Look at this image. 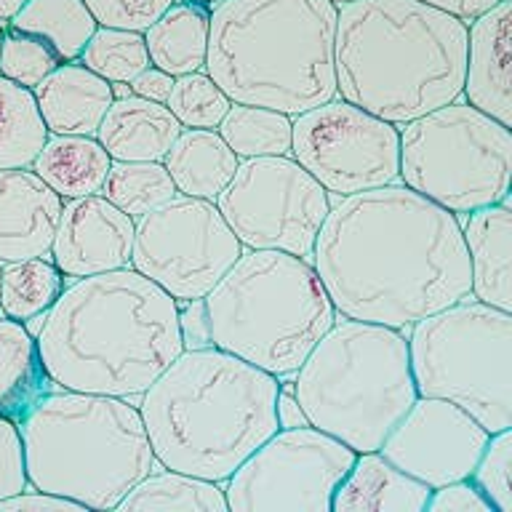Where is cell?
I'll list each match as a JSON object with an SVG mask.
<instances>
[{
  "label": "cell",
  "mask_w": 512,
  "mask_h": 512,
  "mask_svg": "<svg viewBox=\"0 0 512 512\" xmlns=\"http://www.w3.org/2000/svg\"><path fill=\"white\" fill-rule=\"evenodd\" d=\"M312 267L336 315L408 331L470 296V256L459 216L384 184L331 206Z\"/></svg>",
  "instance_id": "obj_1"
},
{
  "label": "cell",
  "mask_w": 512,
  "mask_h": 512,
  "mask_svg": "<svg viewBox=\"0 0 512 512\" xmlns=\"http://www.w3.org/2000/svg\"><path fill=\"white\" fill-rule=\"evenodd\" d=\"M38 352L59 390L139 398L184 352L179 302L134 267L64 286Z\"/></svg>",
  "instance_id": "obj_2"
},
{
  "label": "cell",
  "mask_w": 512,
  "mask_h": 512,
  "mask_svg": "<svg viewBox=\"0 0 512 512\" xmlns=\"http://www.w3.org/2000/svg\"><path fill=\"white\" fill-rule=\"evenodd\" d=\"M467 24L422 0L339 3L336 96L403 126L462 96Z\"/></svg>",
  "instance_id": "obj_3"
},
{
  "label": "cell",
  "mask_w": 512,
  "mask_h": 512,
  "mask_svg": "<svg viewBox=\"0 0 512 512\" xmlns=\"http://www.w3.org/2000/svg\"><path fill=\"white\" fill-rule=\"evenodd\" d=\"M280 379L216 347L184 350L139 395L163 470L224 483L278 432Z\"/></svg>",
  "instance_id": "obj_4"
},
{
  "label": "cell",
  "mask_w": 512,
  "mask_h": 512,
  "mask_svg": "<svg viewBox=\"0 0 512 512\" xmlns=\"http://www.w3.org/2000/svg\"><path fill=\"white\" fill-rule=\"evenodd\" d=\"M336 14L331 0H222L203 72L232 104L296 118L336 99Z\"/></svg>",
  "instance_id": "obj_5"
},
{
  "label": "cell",
  "mask_w": 512,
  "mask_h": 512,
  "mask_svg": "<svg viewBox=\"0 0 512 512\" xmlns=\"http://www.w3.org/2000/svg\"><path fill=\"white\" fill-rule=\"evenodd\" d=\"M16 424L30 486L86 510H115L160 467L139 406L126 398L51 390Z\"/></svg>",
  "instance_id": "obj_6"
},
{
  "label": "cell",
  "mask_w": 512,
  "mask_h": 512,
  "mask_svg": "<svg viewBox=\"0 0 512 512\" xmlns=\"http://www.w3.org/2000/svg\"><path fill=\"white\" fill-rule=\"evenodd\" d=\"M208 344L286 379L334 326L336 310L310 259L243 248L203 296Z\"/></svg>",
  "instance_id": "obj_7"
},
{
  "label": "cell",
  "mask_w": 512,
  "mask_h": 512,
  "mask_svg": "<svg viewBox=\"0 0 512 512\" xmlns=\"http://www.w3.org/2000/svg\"><path fill=\"white\" fill-rule=\"evenodd\" d=\"M294 376L307 422L355 454L379 451L416 400L406 331L342 315Z\"/></svg>",
  "instance_id": "obj_8"
},
{
  "label": "cell",
  "mask_w": 512,
  "mask_h": 512,
  "mask_svg": "<svg viewBox=\"0 0 512 512\" xmlns=\"http://www.w3.org/2000/svg\"><path fill=\"white\" fill-rule=\"evenodd\" d=\"M416 395L443 398L488 435L512 427V312L462 299L408 331Z\"/></svg>",
  "instance_id": "obj_9"
},
{
  "label": "cell",
  "mask_w": 512,
  "mask_h": 512,
  "mask_svg": "<svg viewBox=\"0 0 512 512\" xmlns=\"http://www.w3.org/2000/svg\"><path fill=\"white\" fill-rule=\"evenodd\" d=\"M398 182L456 216L510 198L512 131L459 96L398 126Z\"/></svg>",
  "instance_id": "obj_10"
},
{
  "label": "cell",
  "mask_w": 512,
  "mask_h": 512,
  "mask_svg": "<svg viewBox=\"0 0 512 512\" xmlns=\"http://www.w3.org/2000/svg\"><path fill=\"white\" fill-rule=\"evenodd\" d=\"M243 248L310 259L331 195L291 155L246 158L214 200Z\"/></svg>",
  "instance_id": "obj_11"
},
{
  "label": "cell",
  "mask_w": 512,
  "mask_h": 512,
  "mask_svg": "<svg viewBox=\"0 0 512 512\" xmlns=\"http://www.w3.org/2000/svg\"><path fill=\"white\" fill-rule=\"evenodd\" d=\"M355 451L312 424L272 432L224 480L232 512H331Z\"/></svg>",
  "instance_id": "obj_12"
},
{
  "label": "cell",
  "mask_w": 512,
  "mask_h": 512,
  "mask_svg": "<svg viewBox=\"0 0 512 512\" xmlns=\"http://www.w3.org/2000/svg\"><path fill=\"white\" fill-rule=\"evenodd\" d=\"M243 254L214 200L176 195L136 219L131 267L176 302H195L227 275Z\"/></svg>",
  "instance_id": "obj_13"
},
{
  "label": "cell",
  "mask_w": 512,
  "mask_h": 512,
  "mask_svg": "<svg viewBox=\"0 0 512 512\" xmlns=\"http://www.w3.org/2000/svg\"><path fill=\"white\" fill-rule=\"evenodd\" d=\"M291 158L336 198L398 182V126L344 99L291 118Z\"/></svg>",
  "instance_id": "obj_14"
},
{
  "label": "cell",
  "mask_w": 512,
  "mask_h": 512,
  "mask_svg": "<svg viewBox=\"0 0 512 512\" xmlns=\"http://www.w3.org/2000/svg\"><path fill=\"white\" fill-rule=\"evenodd\" d=\"M488 438L478 419L454 403L416 395L379 454L424 486L440 488L470 478Z\"/></svg>",
  "instance_id": "obj_15"
},
{
  "label": "cell",
  "mask_w": 512,
  "mask_h": 512,
  "mask_svg": "<svg viewBox=\"0 0 512 512\" xmlns=\"http://www.w3.org/2000/svg\"><path fill=\"white\" fill-rule=\"evenodd\" d=\"M134 235L136 219L112 206L104 195L64 200L48 256L64 278H91L131 267Z\"/></svg>",
  "instance_id": "obj_16"
},
{
  "label": "cell",
  "mask_w": 512,
  "mask_h": 512,
  "mask_svg": "<svg viewBox=\"0 0 512 512\" xmlns=\"http://www.w3.org/2000/svg\"><path fill=\"white\" fill-rule=\"evenodd\" d=\"M462 99L512 128V0H499L467 24Z\"/></svg>",
  "instance_id": "obj_17"
},
{
  "label": "cell",
  "mask_w": 512,
  "mask_h": 512,
  "mask_svg": "<svg viewBox=\"0 0 512 512\" xmlns=\"http://www.w3.org/2000/svg\"><path fill=\"white\" fill-rule=\"evenodd\" d=\"M64 200L32 168L0 171V264L51 254Z\"/></svg>",
  "instance_id": "obj_18"
},
{
  "label": "cell",
  "mask_w": 512,
  "mask_h": 512,
  "mask_svg": "<svg viewBox=\"0 0 512 512\" xmlns=\"http://www.w3.org/2000/svg\"><path fill=\"white\" fill-rule=\"evenodd\" d=\"M470 256V296L512 312V203L510 198L459 216Z\"/></svg>",
  "instance_id": "obj_19"
},
{
  "label": "cell",
  "mask_w": 512,
  "mask_h": 512,
  "mask_svg": "<svg viewBox=\"0 0 512 512\" xmlns=\"http://www.w3.org/2000/svg\"><path fill=\"white\" fill-rule=\"evenodd\" d=\"M48 134L96 136V128L115 102L112 83L80 62L59 64L32 88Z\"/></svg>",
  "instance_id": "obj_20"
},
{
  "label": "cell",
  "mask_w": 512,
  "mask_h": 512,
  "mask_svg": "<svg viewBox=\"0 0 512 512\" xmlns=\"http://www.w3.org/2000/svg\"><path fill=\"white\" fill-rule=\"evenodd\" d=\"M182 131V123L171 115L166 104L128 94L110 104V110L96 128V142L102 144L112 160L163 163Z\"/></svg>",
  "instance_id": "obj_21"
},
{
  "label": "cell",
  "mask_w": 512,
  "mask_h": 512,
  "mask_svg": "<svg viewBox=\"0 0 512 512\" xmlns=\"http://www.w3.org/2000/svg\"><path fill=\"white\" fill-rule=\"evenodd\" d=\"M432 488L398 470L379 451L355 456L331 502V512H424Z\"/></svg>",
  "instance_id": "obj_22"
},
{
  "label": "cell",
  "mask_w": 512,
  "mask_h": 512,
  "mask_svg": "<svg viewBox=\"0 0 512 512\" xmlns=\"http://www.w3.org/2000/svg\"><path fill=\"white\" fill-rule=\"evenodd\" d=\"M240 158L227 147L219 131L184 128L163 158L176 192L187 198L216 200L238 171Z\"/></svg>",
  "instance_id": "obj_23"
},
{
  "label": "cell",
  "mask_w": 512,
  "mask_h": 512,
  "mask_svg": "<svg viewBox=\"0 0 512 512\" xmlns=\"http://www.w3.org/2000/svg\"><path fill=\"white\" fill-rule=\"evenodd\" d=\"M211 11L198 0H176L158 22L142 32L150 64L182 78L206 67Z\"/></svg>",
  "instance_id": "obj_24"
},
{
  "label": "cell",
  "mask_w": 512,
  "mask_h": 512,
  "mask_svg": "<svg viewBox=\"0 0 512 512\" xmlns=\"http://www.w3.org/2000/svg\"><path fill=\"white\" fill-rule=\"evenodd\" d=\"M112 158L96 136L48 134L43 150L32 160V171L62 200L99 195Z\"/></svg>",
  "instance_id": "obj_25"
},
{
  "label": "cell",
  "mask_w": 512,
  "mask_h": 512,
  "mask_svg": "<svg viewBox=\"0 0 512 512\" xmlns=\"http://www.w3.org/2000/svg\"><path fill=\"white\" fill-rule=\"evenodd\" d=\"M51 390L54 382L43 368L35 336L19 320L0 315V416L19 422Z\"/></svg>",
  "instance_id": "obj_26"
},
{
  "label": "cell",
  "mask_w": 512,
  "mask_h": 512,
  "mask_svg": "<svg viewBox=\"0 0 512 512\" xmlns=\"http://www.w3.org/2000/svg\"><path fill=\"white\" fill-rule=\"evenodd\" d=\"M54 48L59 62H78L99 24L83 0H27L6 24Z\"/></svg>",
  "instance_id": "obj_27"
},
{
  "label": "cell",
  "mask_w": 512,
  "mask_h": 512,
  "mask_svg": "<svg viewBox=\"0 0 512 512\" xmlns=\"http://www.w3.org/2000/svg\"><path fill=\"white\" fill-rule=\"evenodd\" d=\"M115 510L123 512H227L224 486L187 472H150L128 491Z\"/></svg>",
  "instance_id": "obj_28"
},
{
  "label": "cell",
  "mask_w": 512,
  "mask_h": 512,
  "mask_svg": "<svg viewBox=\"0 0 512 512\" xmlns=\"http://www.w3.org/2000/svg\"><path fill=\"white\" fill-rule=\"evenodd\" d=\"M64 291V275L51 256L0 264V315L27 320L46 315Z\"/></svg>",
  "instance_id": "obj_29"
},
{
  "label": "cell",
  "mask_w": 512,
  "mask_h": 512,
  "mask_svg": "<svg viewBox=\"0 0 512 512\" xmlns=\"http://www.w3.org/2000/svg\"><path fill=\"white\" fill-rule=\"evenodd\" d=\"M48 139L30 88L0 75V171L30 168Z\"/></svg>",
  "instance_id": "obj_30"
},
{
  "label": "cell",
  "mask_w": 512,
  "mask_h": 512,
  "mask_svg": "<svg viewBox=\"0 0 512 512\" xmlns=\"http://www.w3.org/2000/svg\"><path fill=\"white\" fill-rule=\"evenodd\" d=\"M99 195H104L112 206H118L131 219H139L155 208L166 206L168 200H174L179 192H176L174 179L168 176L163 163H155V160H131V163L112 160Z\"/></svg>",
  "instance_id": "obj_31"
},
{
  "label": "cell",
  "mask_w": 512,
  "mask_h": 512,
  "mask_svg": "<svg viewBox=\"0 0 512 512\" xmlns=\"http://www.w3.org/2000/svg\"><path fill=\"white\" fill-rule=\"evenodd\" d=\"M216 131L240 160L291 155V115L283 112L232 104Z\"/></svg>",
  "instance_id": "obj_32"
},
{
  "label": "cell",
  "mask_w": 512,
  "mask_h": 512,
  "mask_svg": "<svg viewBox=\"0 0 512 512\" xmlns=\"http://www.w3.org/2000/svg\"><path fill=\"white\" fill-rule=\"evenodd\" d=\"M78 62L112 86H128L150 67V54L142 32L96 27Z\"/></svg>",
  "instance_id": "obj_33"
},
{
  "label": "cell",
  "mask_w": 512,
  "mask_h": 512,
  "mask_svg": "<svg viewBox=\"0 0 512 512\" xmlns=\"http://www.w3.org/2000/svg\"><path fill=\"white\" fill-rule=\"evenodd\" d=\"M166 107L182 128H208L216 131L232 107L230 96L208 78L206 72H190L174 80Z\"/></svg>",
  "instance_id": "obj_34"
},
{
  "label": "cell",
  "mask_w": 512,
  "mask_h": 512,
  "mask_svg": "<svg viewBox=\"0 0 512 512\" xmlns=\"http://www.w3.org/2000/svg\"><path fill=\"white\" fill-rule=\"evenodd\" d=\"M59 64H62L59 56L48 43L35 35L14 30V27H3V40H0V75L3 78L14 80L16 86L32 91Z\"/></svg>",
  "instance_id": "obj_35"
},
{
  "label": "cell",
  "mask_w": 512,
  "mask_h": 512,
  "mask_svg": "<svg viewBox=\"0 0 512 512\" xmlns=\"http://www.w3.org/2000/svg\"><path fill=\"white\" fill-rule=\"evenodd\" d=\"M470 480L496 512H512V430L488 438Z\"/></svg>",
  "instance_id": "obj_36"
},
{
  "label": "cell",
  "mask_w": 512,
  "mask_h": 512,
  "mask_svg": "<svg viewBox=\"0 0 512 512\" xmlns=\"http://www.w3.org/2000/svg\"><path fill=\"white\" fill-rule=\"evenodd\" d=\"M99 27L144 32L155 24L176 0H83Z\"/></svg>",
  "instance_id": "obj_37"
},
{
  "label": "cell",
  "mask_w": 512,
  "mask_h": 512,
  "mask_svg": "<svg viewBox=\"0 0 512 512\" xmlns=\"http://www.w3.org/2000/svg\"><path fill=\"white\" fill-rule=\"evenodd\" d=\"M24 488H30V480H27L22 432L14 419L0 416V502L8 496L22 494Z\"/></svg>",
  "instance_id": "obj_38"
},
{
  "label": "cell",
  "mask_w": 512,
  "mask_h": 512,
  "mask_svg": "<svg viewBox=\"0 0 512 512\" xmlns=\"http://www.w3.org/2000/svg\"><path fill=\"white\" fill-rule=\"evenodd\" d=\"M430 512H496L491 507L483 491H480L470 478L454 480L446 486L432 488L430 502H427Z\"/></svg>",
  "instance_id": "obj_39"
},
{
  "label": "cell",
  "mask_w": 512,
  "mask_h": 512,
  "mask_svg": "<svg viewBox=\"0 0 512 512\" xmlns=\"http://www.w3.org/2000/svg\"><path fill=\"white\" fill-rule=\"evenodd\" d=\"M0 512H86V507L67 496L46 494L38 488H24L22 494L8 496L0 502Z\"/></svg>",
  "instance_id": "obj_40"
},
{
  "label": "cell",
  "mask_w": 512,
  "mask_h": 512,
  "mask_svg": "<svg viewBox=\"0 0 512 512\" xmlns=\"http://www.w3.org/2000/svg\"><path fill=\"white\" fill-rule=\"evenodd\" d=\"M174 80L168 72L158 70V67H147L144 72H139L128 88H131V96H139V99H147V102L166 104L168 96H171V88H174Z\"/></svg>",
  "instance_id": "obj_41"
},
{
  "label": "cell",
  "mask_w": 512,
  "mask_h": 512,
  "mask_svg": "<svg viewBox=\"0 0 512 512\" xmlns=\"http://www.w3.org/2000/svg\"><path fill=\"white\" fill-rule=\"evenodd\" d=\"M422 3L456 16L459 22L470 24L472 19H478L480 14H486L488 8H494L499 0H422Z\"/></svg>",
  "instance_id": "obj_42"
},
{
  "label": "cell",
  "mask_w": 512,
  "mask_h": 512,
  "mask_svg": "<svg viewBox=\"0 0 512 512\" xmlns=\"http://www.w3.org/2000/svg\"><path fill=\"white\" fill-rule=\"evenodd\" d=\"M275 414H278V430H291V427H302L307 422L299 400H296L294 387H283L278 390V403H275Z\"/></svg>",
  "instance_id": "obj_43"
},
{
  "label": "cell",
  "mask_w": 512,
  "mask_h": 512,
  "mask_svg": "<svg viewBox=\"0 0 512 512\" xmlns=\"http://www.w3.org/2000/svg\"><path fill=\"white\" fill-rule=\"evenodd\" d=\"M24 3H27V0H0V27H6Z\"/></svg>",
  "instance_id": "obj_44"
},
{
  "label": "cell",
  "mask_w": 512,
  "mask_h": 512,
  "mask_svg": "<svg viewBox=\"0 0 512 512\" xmlns=\"http://www.w3.org/2000/svg\"><path fill=\"white\" fill-rule=\"evenodd\" d=\"M198 3H222V0H198Z\"/></svg>",
  "instance_id": "obj_45"
},
{
  "label": "cell",
  "mask_w": 512,
  "mask_h": 512,
  "mask_svg": "<svg viewBox=\"0 0 512 512\" xmlns=\"http://www.w3.org/2000/svg\"><path fill=\"white\" fill-rule=\"evenodd\" d=\"M331 3H336V6H339V3H350V0H331Z\"/></svg>",
  "instance_id": "obj_46"
},
{
  "label": "cell",
  "mask_w": 512,
  "mask_h": 512,
  "mask_svg": "<svg viewBox=\"0 0 512 512\" xmlns=\"http://www.w3.org/2000/svg\"><path fill=\"white\" fill-rule=\"evenodd\" d=\"M0 40H3V27H0Z\"/></svg>",
  "instance_id": "obj_47"
}]
</instances>
